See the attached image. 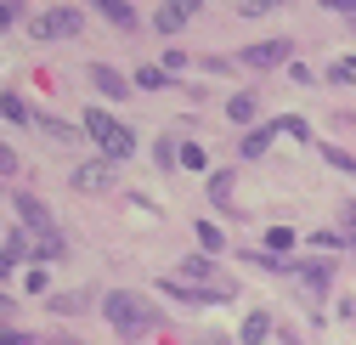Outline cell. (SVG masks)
Masks as SVG:
<instances>
[{
  "instance_id": "cell-3",
  "label": "cell",
  "mask_w": 356,
  "mask_h": 345,
  "mask_svg": "<svg viewBox=\"0 0 356 345\" xmlns=\"http://www.w3.org/2000/svg\"><path fill=\"white\" fill-rule=\"evenodd\" d=\"M85 136L102 147V159H108V164H124L130 153H136V136H130L113 113H85Z\"/></svg>"
},
{
  "instance_id": "cell-16",
  "label": "cell",
  "mask_w": 356,
  "mask_h": 345,
  "mask_svg": "<svg viewBox=\"0 0 356 345\" xmlns=\"http://www.w3.org/2000/svg\"><path fill=\"white\" fill-rule=\"evenodd\" d=\"M0 113H6V119H17V125H34V119H40L23 97H0Z\"/></svg>"
},
{
  "instance_id": "cell-10",
  "label": "cell",
  "mask_w": 356,
  "mask_h": 345,
  "mask_svg": "<svg viewBox=\"0 0 356 345\" xmlns=\"http://www.w3.org/2000/svg\"><path fill=\"white\" fill-rule=\"evenodd\" d=\"M272 142H277V125H260V131H249V136H243V159H266V153H272Z\"/></svg>"
},
{
  "instance_id": "cell-17",
  "label": "cell",
  "mask_w": 356,
  "mask_h": 345,
  "mask_svg": "<svg viewBox=\"0 0 356 345\" xmlns=\"http://www.w3.org/2000/svg\"><path fill=\"white\" fill-rule=\"evenodd\" d=\"M266 334H272V317H266V312H249V317H243V339H249V345H260Z\"/></svg>"
},
{
  "instance_id": "cell-11",
  "label": "cell",
  "mask_w": 356,
  "mask_h": 345,
  "mask_svg": "<svg viewBox=\"0 0 356 345\" xmlns=\"http://www.w3.org/2000/svg\"><path fill=\"white\" fill-rule=\"evenodd\" d=\"M209 204L238 209V204H232V170H215V176H209Z\"/></svg>"
},
{
  "instance_id": "cell-5",
  "label": "cell",
  "mask_w": 356,
  "mask_h": 345,
  "mask_svg": "<svg viewBox=\"0 0 356 345\" xmlns=\"http://www.w3.org/2000/svg\"><path fill=\"white\" fill-rule=\"evenodd\" d=\"M79 193H113V182H119V164H108V159H91V164H74V176H68Z\"/></svg>"
},
{
  "instance_id": "cell-31",
  "label": "cell",
  "mask_w": 356,
  "mask_h": 345,
  "mask_svg": "<svg viewBox=\"0 0 356 345\" xmlns=\"http://www.w3.org/2000/svg\"><path fill=\"white\" fill-rule=\"evenodd\" d=\"M12 317V294H0V323H6Z\"/></svg>"
},
{
  "instance_id": "cell-30",
  "label": "cell",
  "mask_w": 356,
  "mask_h": 345,
  "mask_svg": "<svg viewBox=\"0 0 356 345\" xmlns=\"http://www.w3.org/2000/svg\"><path fill=\"white\" fill-rule=\"evenodd\" d=\"M17 23V6H0V29H12Z\"/></svg>"
},
{
  "instance_id": "cell-32",
  "label": "cell",
  "mask_w": 356,
  "mask_h": 345,
  "mask_svg": "<svg viewBox=\"0 0 356 345\" xmlns=\"http://www.w3.org/2000/svg\"><path fill=\"white\" fill-rule=\"evenodd\" d=\"M345 74H350V79H356V57H345Z\"/></svg>"
},
{
  "instance_id": "cell-2",
  "label": "cell",
  "mask_w": 356,
  "mask_h": 345,
  "mask_svg": "<svg viewBox=\"0 0 356 345\" xmlns=\"http://www.w3.org/2000/svg\"><path fill=\"white\" fill-rule=\"evenodd\" d=\"M102 317L113 323L119 339H147V334L159 328V306H153L147 294H124V289H113V294L102 300Z\"/></svg>"
},
{
  "instance_id": "cell-7",
  "label": "cell",
  "mask_w": 356,
  "mask_h": 345,
  "mask_svg": "<svg viewBox=\"0 0 356 345\" xmlns=\"http://www.w3.org/2000/svg\"><path fill=\"white\" fill-rule=\"evenodd\" d=\"M294 57V46L289 40H260V46H243V68H277V63H289Z\"/></svg>"
},
{
  "instance_id": "cell-26",
  "label": "cell",
  "mask_w": 356,
  "mask_h": 345,
  "mask_svg": "<svg viewBox=\"0 0 356 345\" xmlns=\"http://www.w3.org/2000/svg\"><path fill=\"white\" fill-rule=\"evenodd\" d=\"M6 176H17V153H12L6 142H0V182H6Z\"/></svg>"
},
{
  "instance_id": "cell-14",
  "label": "cell",
  "mask_w": 356,
  "mask_h": 345,
  "mask_svg": "<svg viewBox=\"0 0 356 345\" xmlns=\"http://www.w3.org/2000/svg\"><path fill=\"white\" fill-rule=\"evenodd\" d=\"M254 113H260V102H254V97H249V91H243V97H232V102H227V119H238V125H254Z\"/></svg>"
},
{
  "instance_id": "cell-13",
  "label": "cell",
  "mask_w": 356,
  "mask_h": 345,
  "mask_svg": "<svg viewBox=\"0 0 356 345\" xmlns=\"http://www.w3.org/2000/svg\"><path fill=\"white\" fill-rule=\"evenodd\" d=\"M294 278H300L305 289H317V294H328V266H323V261H311V266H294Z\"/></svg>"
},
{
  "instance_id": "cell-27",
  "label": "cell",
  "mask_w": 356,
  "mask_h": 345,
  "mask_svg": "<svg viewBox=\"0 0 356 345\" xmlns=\"http://www.w3.org/2000/svg\"><path fill=\"white\" fill-rule=\"evenodd\" d=\"M0 345H40L34 334H17V328H0Z\"/></svg>"
},
{
  "instance_id": "cell-24",
  "label": "cell",
  "mask_w": 356,
  "mask_h": 345,
  "mask_svg": "<svg viewBox=\"0 0 356 345\" xmlns=\"http://www.w3.org/2000/svg\"><path fill=\"white\" fill-rule=\"evenodd\" d=\"M266 249H294V232L289 227H272V232H266Z\"/></svg>"
},
{
  "instance_id": "cell-19",
  "label": "cell",
  "mask_w": 356,
  "mask_h": 345,
  "mask_svg": "<svg viewBox=\"0 0 356 345\" xmlns=\"http://www.w3.org/2000/svg\"><path fill=\"white\" fill-rule=\"evenodd\" d=\"M79 306H85V300H79V294H51V312H57V317H74Z\"/></svg>"
},
{
  "instance_id": "cell-15",
  "label": "cell",
  "mask_w": 356,
  "mask_h": 345,
  "mask_svg": "<svg viewBox=\"0 0 356 345\" xmlns=\"http://www.w3.org/2000/svg\"><path fill=\"white\" fill-rule=\"evenodd\" d=\"M102 17H108L113 29H136V12H130L124 0H102Z\"/></svg>"
},
{
  "instance_id": "cell-28",
  "label": "cell",
  "mask_w": 356,
  "mask_h": 345,
  "mask_svg": "<svg viewBox=\"0 0 356 345\" xmlns=\"http://www.w3.org/2000/svg\"><path fill=\"white\" fill-rule=\"evenodd\" d=\"M181 164H187V170H204L209 159H204V147H181Z\"/></svg>"
},
{
  "instance_id": "cell-20",
  "label": "cell",
  "mask_w": 356,
  "mask_h": 345,
  "mask_svg": "<svg viewBox=\"0 0 356 345\" xmlns=\"http://www.w3.org/2000/svg\"><path fill=\"white\" fill-rule=\"evenodd\" d=\"M323 159H328V164H334V170H350V176H356V159H350V153H345V147H323Z\"/></svg>"
},
{
  "instance_id": "cell-6",
  "label": "cell",
  "mask_w": 356,
  "mask_h": 345,
  "mask_svg": "<svg viewBox=\"0 0 356 345\" xmlns=\"http://www.w3.org/2000/svg\"><path fill=\"white\" fill-rule=\"evenodd\" d=\"M181 278H187V283H198V289H209V294H232L227 272L215 266V255H193V261L181 266Z\"/></svg>"
},
{
  "instance_id": "cell-1",
  "label": "cell",
  "mask_w": 356,
  "mask_h": 345,
  "mask_svg": "<svg viewBox=\"0 0 356 345\" xmlns=\"http://www.w3.org/2000/svg\"><path fill=\"white\" fill-rule=\"evenodd\" d=\"M12 204H17V221H23V232L34 238V261H63V255H68V238H63V227L51 221V209L40 204L34 193H17Z\"/></svg>"
},
{
  "instance_id": "cell-9",
  "label": "cell",
  "mask_w": 356,
  "mask_h": 345,
  "mask_svg": "<svg viewBox=\"0 0 356 345\" xmlns=\"http://www.w3.org/2000/svg\"><path fill=\"white\" fill-rule=\"evenodd\" d=\"M187 17H193V6H159V12H153V29H159V34H181Z\"/></svg>"
},
{
  "instance_id": "cell-25",
  "label": "cell",
  "mask_w": 356,
  "mask_h": 345,
  "mask_svg": "<svg viewBox=\"0 0 356 345\" xmlns=\"http://www.w3.org/2000/svg\"><path fill=\"white\" fill-rule=\"evenodd\" d=\"M339 227H345V243L356 249V204H345V209H339Z\"/></svg>"
},
{
  "instance_id": "cell-33",
  "label": "cell",
  "mask_w": 356,
  "mask_h": 345,
  "mask_svg": "<svg viewBox=\"0 0 356 345\" xmlns=\"http://www.w3.org/2000/svg\"><path fill=\"white\" fill-rule=\"evenodd\" d=\"M198 345H227V339H215V334H209V339H198Z\"/></svg>"
},
{
  "instance_id": "cell-23",
  "label": "cell",
  "mask_w": 356,
  "mask_h": 345,
  "mask_svg": "<svg viewBox=\"0 0 356 345\" xmlns=\"http://www.w3.org/2000/svg\"><path fill=\"white\" fill-rule=\"evenodd\" d=\"M164 79H170L164 68H142V74H136V85H142V91H159V85H164Z\"/></svg>"
},
{
  "instance_id": "cell-18",
  "label": "cell",
  "mask_w": 356,
  "mask_h": 345,
  "mask_svg": "<svg viewBox=\"0 0 356 345\" xmlns=\"http://www.w3.org/2000/svg\"><path fill=\"white\" fill-rule=\"evenodd\" d=\"M34 125H40V131H46L51 142H68V147L79 142V131H74V125H57V119H34Z\"/></svg>"
},
{
  "instance_id": "cell-22",
  "label": "cell",
  "mask_w": 356,
  "mask_h": 345,
  "mask_svg": "<svg viewBox=\"0 0 356 345\" xmlns=\"http://www.w3.org/2000/svg\"><path fill=\"white\" fill-rule=\"evenodd\" d=\"M277 136H294V142H305L311 131H305V119H277Z\"/></svg>"
},
{
  "instance_id": "cell-34",
  "label": "cell",
  "mask_w": 356,
  "mask_h": 345,
  "mask_svg": "<svg viewBox=\"0 0 356 345\" xmlns=\"http://www.w3.org/2000/svg\"><path fill=\"white\" fill-rule=\"evenodd\" d=\"M63 345H79V339H63Z\"/></svg>"
},
{
  "instance_id": "cell-4",
  "label": "cell",
  "mask_w": 356,
  "mask_h": 345,
  "mask_svg": "<svg viewBox=\"0 0 356 345\" xmlns=\"http://www.w3.org/2000/svg\"><path fill=\"white\" fill-rule=\"evenodd\" d=\"M79 6H51V12H40L29 29H34V40H74L79 34Z\"/></svg>"
},
{
  "instance_id": "cell-8",
  "label": "cell",
  "mask_w": 356,
  "mask_h": 345,
  "mask_svg": "<svg viewBox=\"0 0 356 345\" xmlns=\"http://www.w3.org/2000/svg\"><path fill=\"white\" fill-rule=\"evenodd\" d=\"M159 294H175L181 306H220V300H227V294H209V289H198V283H187V278H164Z\"/></svg>"
},
{
  "instance_id": "cell-29",
  "label": "cell",
  "mask_w": 356,
  "mask_h": 345,
  "mask_svg": "<svg viewBox=\"0 0 356 345\" xmlns=\"http://www.w3.org/2000/svg\"><path fill=\"white\" fill-rule=\"evenodd\" d=\"M328 12H339V17H350V29H356V0H328Z\"/></svg>"
},
{
  "instance_id": "cell-21",
  "label": "cell",
  "mask_w": 356,
  "mask_h": 345,
  "mask_svg": "<svg viewBox=\"0 0 356 345\" xmlns=\"http://www.w3.org/2000/svg\"><path fill=\"white\" fill-rule=\"evenodd\" d=\"M198 243H204V255H215V249H220V227H209V221H198Z\"/></svg>"
},
{
  "instance_id": "cell-12",
  "label": "cell",
  "mask_w": 356,
  "mask_h": 345,
  "mask_svg": "<svg viewBox=\"0 0 356 345\" xmlns=\"http://www.w3.org/2000/svg\"><path fill=\"white\" fill-rule=\"evenodd\" d=\"M91 79H97V91H102V97H124V91H130V85H124L113 68H102V63H91Z\"/></svg>"
}]
</instances>
